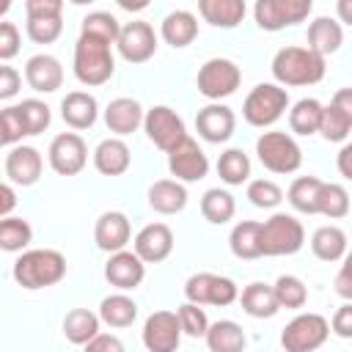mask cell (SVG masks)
Masks as SVG:
<instances>
[{"mask_svg":"<svg viewBox=\"0 0 352 352\" xmlns=\"http://www.w3.org/2000/svg\"><path fill=\"white\" fill-rule=\"evenodd\" d=\"M289 110V94L280 82H258L242 102V116L250 126H272Z\"/></svg>","mask_w":352,"mask_h":352,"instance_id":"277c9868","label":"cell"},{"mask_svg":"<svg viewBox=\"0 0 352 352\" xmlns=\"http://www.w3.org/2000/svg\"><path fill=\"white\" fill-rule=\"evenodd\" d=\"M228 248L236 258H245V261H253V258H261L264 256V248H261V223L256 220H239L231 234H228Z\"/></svg>","mask_w":352,"mask_h":352,"instance_id":"4316f807","label":"cell"},{"mask_svg":"<svg viewBox=\"0 0 352 352\" xmlns=\"http://www.w3.org/2000/svg\"><path fill=\"white\" fill-rule=\"evenodd\" d=\"M319 187H322V179H316V176H297L289 184V192H286L292 209L300 212V214H316Z\"/></svg>","mask_w":352,"mask_h":352,"instance_id":"836d02e7","label":"cell"},{"mask_svg":"<svg viewBox=\"0 0 352 352\" xmlns=\"http://www.w3.org/2000/svg\"><path fill=\"white\" fill-rule=\"evenodd\" d=\"M330 336V322L322 314L305 311L297 314L280 333V344L286 352H314L319 349Z\"/></svg>","mask_w":352,"mask_h":352,"instance_id":"ba28073f","label":"cell"},{"mask_svg":"<svg viewBox=\"0 0 352 352\" xmlns=\"http://www.w3.org/2000/svg\"><path fill=\"white\" fill-rule=\"evenodd\" d=\"M19 44H22L19 28H16L14 22L3 19V22H0V60H11V58L19 52Z\"/></svg>","mask_w":352,"mask_h":352,"instance_id":"f907efd6","label":"cell"},{"mask_svg":"<svg viewBox=\"0 0 352 352\" xmlns=\"http://www.w3.org/2000/svg\"><path fill=\"white\" fill-rule=\"evenodd\" d=\"M47 160L50 168L60 176H77L85 162H88V146L82 140V135L77 132H60L52 138L50 148H47Z\"/></svg>","mask_w":352,"mask_h":352,"instance_id":"30bf717a","label":"cell"},{"mask_svg":"<svg viewBox=\"0 0 352 352\" xmlns=\"http://www.w3.org/2000/svg\"><path fill=\"white\" fill-rule=\"evenodd\" d=\"M214 272H195L187 278L184 283V297L198 302V305H209V283H212Z\"/></svg>","mask_w":352,"mask_h":352,"instance_id":"681fc988","label":"cell"},{"mask_svg":"<svg viewBox=\"0 0 352 352\" xmlns=\"http://www.w3.org/2000/svg\"><path fill=\"white\" fill-rule=\"evenodd\" d=\"M99 316L107 327H129L138 319V302L118 289L116 294H107L99 302Z\"/></svg>","mask_w":352,"mask_h":352,"instance_id":"f546056e","label":"cell"},{"mask_svg":"<svg viewBox=\"0 0 352 352\" xmlns=\"http://www.w3.org/2000/svg\"><path fill=\"white\" fill-rule=\"evenodd\" d=\"M182 322L176 311H154L143 322V346L148 352H173L182 344Z\"/></svg>","mask_w":352,"mask_h":352,"instance_id":"4fadbf2b","label":"cell"},{"mask_svg":"<svg viewBox=\"0 0 352 352\" xmlns=\"http://www.w3.org/2000/svg\"><path fill=\"white\" fill-rule=\"evenodd\" d=\"M148 206L160 214H179L187 206V187L179 179H157L148 187Z\"/></svg>","mask_w":352,"mask_h":352,"instance_id":"cb8c5ba5","label":"cell"},{"mask_svg":"<svg viewBox=\"0 0 352 352\" xmlns=\"http://www.w3.org/2000/svg\"><path fill=\"white\" fill-rule=\"evenodd\" d=\"M341 261H344V264H341V270H338V275H336V280H333V289H336L338 297L352 300V250H346Z\"/></svg>","mask_w":352,"mask_h":352,"instance_id":"f5cc1de1","label":"cell"},{"mask_svg":"<svg viewBox=\"0 0 352 352\" xmlns=\"http://www.w3.org/2000/svg\"><path fill=\"white\" fill-rule=\"evenodd\" d=\"M204 341H206V346L212 352H239V349L248 346V336L234 319L212 322L206 336H204Z\"/></svg>","mask_w":352,"mask_h":352,"instance_id":"f1b7e54d","label":"cell"},{"mask_svg":"<svg viewBox=\"0 0 352 352\" xmlns=\"http://www.w3.org/2000/svg\"><path fill=\"white\" fill-rule=\"evenodd\" d=\"M14 280L22 286V289H47V286H55L63 280L66 275V258L60 250H52V248H33V250H22L19 258L14 261V270H11Z\"/></svg>","mask_w":352,"mask_h":352,"instance_id":"7a4b0ae2","label":"cell"},{"mask_svg":"<svg viewBox=\"0 0 352 352\" xmlns=\"http://www.w3.org/2000/svg\"><path fill=\"white\" fill-rule=\"evenodd\" d=\"M25 30L33 44H52L63 33V16H28Z\"/></svg>","mask_w":352,"mask_h":352,"instance_id":"b9f144b4","label":"cell"},{"mask_svg":"<svg viewBox=\"0 0 352 352\" xmlns=\"http://www.w3.org/2000/svg\"><path fill=\"white\" fill-rule=\"evenodd\" d=\"M168 170L173 179L190 184V182H201L209 173V157L204 154V148L198 146V140H192L190 135L184 140H179L170 151H168Z\"/></svg>","mask_w":352,"mask_h":352,"instance_id":"8fae6325","label":"cell"},{"mask_svg":"<svg viewBox=\"0 0 352 352\" xmlns=\"http://www.w3.org/2000/svg\"><path fill=\"white\" fill-rule=\"evenodd\" d=\"M132 239V226L124 212H102L94 226V242L104 253L124 250Z\"/></svg>","mask_w":352,"mask_h":352,"instance_id":"ac0fdd59","label":"cell"},{"mask_svg":"<svg viewBox=\"0 0 352 352\" xmlns=\"http://www.w3.org/2000/svg\"><path fill=\"white\" fill-rule=\"evenodd\" d=\"M143 132H146V138H148L157 148H162L165 154H168L179 140L187 138V129H184L182 116H179L173 107H168V104H154L151 110H146Z\"/></svg>","mask_w":352,"mask_h":352,"instance_id":"9c48e42d","label":"cell"},{"mask_svg":"<svg viewBox=\"0 0 352 352\" xmlns=\"http://www.w3.org/2000/svg\"><path fill=\"white\" fill-rule=\"evenodd\" d=\"M132 165V154L129 146L116 135V138H104L96 148H94V168L102 176H121L126 173Z\"/></svg>","mask_w":352,"mask_h":352,"instance_id":"7402d4cb","label":"cell"},{"mask_svg":"<svg viewBox=\"0 0 352 352\" xmlns=\"http://www.w3.org/2000/svg\"><path fill=\"white\" fill-rule=\"evenodd\" d=\"M113 44L96 38V36H85L80 33L77 44H74V77L88 85V88H96V85H104L113 72H116V58H113Z\"/></svg>","mask_w":352,"mask_h":352,"instance_id":"3957f363","label":"cell"},{"mask_svg":"<svg viewBox=\"0 0 352 352\" xmlns=\"http://www.w3.org/2000/svg\"><path fill=\"white\" fill-rule=\"evenodd\" d=\"M352 209V201H349V192L344 184H336V182H322L319 187V201H316V214H324L330 220H338L344 214H349Z\"/></svg>","mask_w":352,"mask_h":352,"instance_id":"e575fe53","label":"cell"},{"mask_svg":"<svg viewBox=\"0 0 352 352\" xmlns=\"http://www.w3.org/2000/svg\"><path fill=\"white\" fill-rule=\"evenodd\" d=\"M248 198L258 209H275L283 201V190L272 179H253L248 184Z\"/></svg>","mask_w":352,"mask_h":352,"instance_id":"7dc6e473","label":"cell"},{"mask_svg":"<svg viewBox=\"0 0 352 352\" xmlns=\"http://www.w3.org/2000/svg\"><path fill=\"white\" fill-rule=\"evenodd\" d=\"M33 242V226L25 217H0V248L6 253H22Z\"/></svg>","mask_w":352,"mask_h":352,"instance_id":"8d00e7d4","label":"cell"},{"mask_svg":"<svg viewBox=\"0 0 352 352\" xmlns=\"http://www.w3.org/2000/svg\"><path fill=\"white\" fill-rule=\"evenodd\" d=\"M242 82V69L231 60V58H209L195 77L198 94L206 96L209 102H220L231 94H236Z\"/></svg>","mask_w":352,"mask_h":352,"instance_id":"52a82bcc","label":"cell"},{"mask_svg":"<svg viewBox=\"0 0 352 352\" xmlns=\"http://www.w3.org/2000/svg\"><path fill=\"white\" fill-rule=\"evenodd\" d=\"M239 300V286L226 278V275H212V283H209V305H231Z\"/></svg>","mask_w":352,"mask_h":352,"instance_id":"c3c4849f","label":"cell"},{"mask_svg":"<svg viewBox=\"0 0 352 352\" xmlns=\"http://www.w3.org/2000/svg\"><path fill=\"white\" fill-rule=\"evenodd\" d=\"M336 14H338L341 25L352 28V0H336Z\"/></svg>","mask_w":352,"mask_h":352,"instance_id":"6125c7cd","label":"cell"},{"mask_svg":"<svg viewBox=\"0 0 352 352\" xmlns=\"http://www.w3.org/2000/svg\"><path fill=\"white\" fill-rule=\"evenodd\" d=\"M8 6H11V0H3V6H0V14H3V16L8 14Z\"/></svg>","mask_w":352,"mask_h":352,"instance_id":"e7e4bbea","label":"cell"},{"mask_svg":"<svg viewBox=\"0 0 352 352\" xmlns=\"http://www.w3.org/2000/svg\"><path fill=\"white\" fill-rule=\"evenodd\" d=\"M143 118H146V110L140 107L138 99L132 96H116L107 107H104V124L113 135L124 138V135H132L138 126H143Z\"/></svg>","mask_w":352,"mask_h":352,"instance_id":"ffe728a7","label":"cell"},{"mask_svg":"<svg viewBox=\"0 0 352 352\" xmlns=\"http://www.w3.org/2000/svg\"><path fill=\"white\" fill-rule=\"evenodd\" d=\"M272 286H275V294H278L280 308L300 311V308L308 302V286H305L297 275H280Z\"/></svg>","mask_w":352,"mask_h":352,"instance_id":"ab89813d","label":"cell"},{"mask_svg":"<svg viewBox=\"0 0 352 352\" xmlns=\"http://www.w3.org/2000/svg\"><path fill=\"white\" fill-rule=\"evenodd\" d=\"M344 44V28L338 19L333 16H316L311 25H308V47L322 52L324 58L338 52Z\"/></svg>","mask_w":352,"mask_h":352,"instance_id":"83f0119b","label":"cell"},{"mask_svg":"<svg viewBox=\"0 0 352 352\" xmlns=\"http://www.w3.org/2000/svg\"><path fill=\"white\" fill-rule=\"evenodd\" d=\"M99 324H102V316L88 311V308H72L66 316H63V336L77 344V346H85L96 333H99Z\"/></svg>","mask_w":352,"mask_h":352,"instance_id":"1f68e13d","label":"cell"},{"mask_svg":"<svg viewBox=\"0 0 352 352\" xmlns=\"http://www.w3.org/2000/svg\"><path fill=\"white\" fill-rule=\"evenodd\" d=\"M305 245V228L294 214L275 212L261 223V248L264 256H294Z\"/></svg>","mask_w":352,"mask_h":352,"instance_id":"8992f818","label":"cell"},{"mask_svg":"<svg viewBox=\"0 0 352 352\" xmlns=\"http://www.w3.org/2000/svg\"><path fill=\"white\" fill-rule=\"evenodd\" d=\"M25 82L36 91V94H52L63 85V66L55 55L50 52H38L33 58H28L25 63Z\"/></svg>","mask_w":352,"mask_h":352,"instance_id":"d6986e66","label":"cell"},{"mask_svg":"<svg viewBox=\"0 0 352 352\" xmlns=\"http://www.w3.org/2000/svg\"><path fill=\"white\" fill-rule=\"evenodd\" d=\"M272 77L280 85L300 88V85H316L322 82L327 63L324 55L311 47H280L272 55Z\"/></svg>","mask_w":352,"mask_h":352,"instance_id":"6da1fadb","label":"cell"},{"mask_svg":"<svg viewBox=\"0 0 352 352\" xmlns=\"http://www.w3.org/2000/svg\"><path fill=\"white\" fill-rule=\"evenodd\" d=\"M234 212H236V201H234V195H231L228 190L212 187V190L204 192V198H201V214H204L212 226L228 223V220L234 217Z\"/></svg>","mask_w":352,"mask_h":352,"instance_id":"d590c367","label":"cell"},{"mask_svg":"<svg viewBox=\"0 0 352 352\" xmlns=\"http://www.w3.org/2000/svg\"><path fill=\"white\" fill-rule=\"evenodd\" d=\"M16 107H19V113H22V121H25L28 135H41V132L50 126V121H52L50 104L41 102V99H22Z\"/></svg>","mask_w":352,"mask_h":352,"instance_id":"7bdbcfd3","label":"cell"},{"mask_svg":"<svg viewBox=\"0 0 352 352\" xmlns=\"http://www.w3.org/2000/svg\"><path fill=\"white\" fill-rule=\"evenodd\" d=\"M311 250L322 261H338V258H344V253L349 250V242H346L344 228H338V226H319L314 231V236H311Z\"/></svg>","mask_w":352,"mask_h":352,"instance_id":"4dcf8cb0","label":"cell"},{"mask_svg":"<svg viewBox=\"0 0 352 352\" xmlns=\"http://www.w3.org/2000/svg\"><path fill=\"white\" fill-rule=\"evenodd\" d=\"M330 330L338 338H352V300H346L341 308H336V314L330 319Z\"/></svg>","mask_w":352,"mask_h":352,"instance_id":"db71d44e","label":"cell"},{"mask_svg":"<svg viewBox=\"0 0 352 352\" xmlns=\"http://www.w3.org/2000/svg\"><path fill=\"white\" fill-rule=\"evenodd\" d=\"M99 116V102L88 91H72L60 102V118L72 129H91Z\"/></svg>","mask_w":352,"mask_h":352,"instance_id":"44dd1931","label":"cell"},{"mask_svg":"<svg viewBox=\"0 0 352 352\" xmlns=\"http://www.w3.org/2000/svg\"><path fill=\"white\" fill-rule=\"evenodd\" d=\"M349 132H352V121L330 102V104H324V110H322V124H319V135L324 138V140H330V143H344L346 138H349Z\"/></svg>","mask_w":352,"mask_h":352,"instance_id":"60d3db41","label":"cell"},{"mask_svg":"<svg viewBox=\"0 0 352 352\" xmlns=\"http://www.w3.org/2000/svg\"><path fill=\"white\" fill-rule=\"evenodd\" d=\"M195 129L206 143H226L236 129V116L223 102H209L195 116Z\"/></svg>","mask_w":352,"mask_h":352,"instance_id":"9a60e30c","label":"cell"},{"mask_svg":"<svg viewBox=\"0 0 352 352\" xmlns=\"http://www.w3.org/2000/svg\"><path fill=\"white\" fill-rule=\"evenodd\" d=\"M104 278L110 286H116L121 292H132L146 278V261L135 250H126V248L116 250V253H110V258L104 264Z\"/></svg>","mask_w":352,"mask_h":352,"instance_id":"5bb4252c","label":"cell"},{"mask_svg":"<svg viewBox=\"0 0 352 352\" xmlns=\"http://www.w3.org/2000/svg\"><path fill=\"white\" fill-rule=\"evenodd\" d=\"M132 250L146 261V264H160L173 253V231L165 223H148L143 226L135 239H132Z\"/></svg>","mask_w":352,"mask_h":352,"instance_id":"e0dca14e","label":"cell"},{"mask_svg":"<svg viewBox=\"0 0 352 352\" xmlns=\"http://www.w3.org/2000/svg\"><path fill=\"white\" fill-rule=\"evenodd\" d=\"M253 19H256V25H258L261 30H267V33H278V30L289 28V22H286V16H283L278 0H256V3H253Z\"/></svg>","mask_w":352,"mask_h":352,"instance_id":"f6af8a7d","label":"cell"},{"mask_svg":"<svg viewBox=\"0 0 352 352\" xmlns=\"http://www.w3.org/2000/svg\"><path fill=\"white\" fill-rule=\"evenodd\" d=\"M0 217H8L11 214V209L16 206V192H14V182H8L6 179V184L0 187Z\"/></svg>","mask_w":352,"mask_h":352,"instance_id":"91938a15","label":"cell"},{"mask_svg":"<svg viewBox=\"0 0 352 352\" xmlns=\"http://www.w3.org/2000/svg\"><path fill=\"white\" fill-rule=\"evenodd\" d=\"M336 168H338V173H341L346 182H352V140L341 146V151H338V157H336Z\"/></svg>","mask_w":352,"mask_h":352,"instance_id":"680465c9","label":"cell"},{"mask_svg":"<svg viewBox=\"0 0 352 352\" xmlns=\"http://www.w3.org/2000/svg\"><path fill=\"white\" fill-rule=\"evenodd\" d=\"M69 3H74V6H91V3H96V0H69Z\"/></svg>","mask_w":352,"mask_h":352,"instance_id":"03108f58","label":"cell"},{"mask_svg":"<svg viewBox=\"0 0 352 352\" xmlns=\"http://www.w3.org/2000/svg\"><path fill=\"white\" fill-rule=\"evenodd\" d=\"M283 16L289 25H297V22H305L311 8H314V0H278Z\"/></svg>","mask_w":352,"mask_h":352,"instance_id":"816d5d0a","label":"cell"},{"mask_svg":"<svg viewBox=\"0 0 352 352\" xmlns=\"http://www.w3.org/2000/svg\"><path fill=\"white\" fill-rule=\"evenodd\" d=\"M239 302H242V311L253 319H272L278 311H280V302H278V294H275V286H267V283H248L239 294Z\"/></svg>","mask_w":352,"mask_h":352,"instance_id":"d4e9b609","label":"cell"},{"mask_svg":"<svg viewBox=\"0 0 352 352\" xmlns=\"http://www.w3.org/2000/svg\"><path fill=\"white\" fill-rule=\"evenodd\" d=\"M44 170V157L38 148L33 146H11L6 154V179L19 184V187H30L41 179Z\"/></svg>","mask_w":352,"mask_h":352,"instance_id":"2e32d148","label":"cell"},{"mask_svg":"<svg viewBox=\"0 0 352 352\" xmlns=\"http://www.w3.org/2000/svg\"><path fill=\"white\" fill-rule=\"evenodd\" d=\"M28 16H63V0H25Z\"/></svg>","mask_w":352,"mask_h":352,"instance_id":"9f6ffc18","label":"cell"},{"mask_svg":"<svg viewBox=\"0 0 352 352\" xmlns=\"http://www.w3.org/2000/svg\"><path fill=\"white\" fill-rule=\"evenodd\" d=\"M217 176L228 187H236V184L248 182L250 179V157L242 148H226L217 157Z\"/></svg>","mask_w":352,"mask_h":352,"instance_id":"74e56055","label":"cell"},{"mask_svg":"<svg viewBox=\"0 0 352 352\" xmlns=\"http://www.w3.org/2000/svg\"><path fill=\"white\" fill-rule=\"evenodd\" d=\"M157 44H160V38H157L154 28L148 22H143V19L121 25V36L116 41L118 55L126 63H146V60H151L154 52H157Z\"/></svg>","mask_w":352,"mask_h":352,"instance_id":"7c38bea8","label":"cell"},{"mask_svg":"<svg viewBox=\"0 0 352 352\" xmlns=\"http://www.w3.org/2000/svg\"><path fill=\"white\" fill-rule=\"evenodd\" d=\"M22 138H28V129H25V121H22V113L16 104L11 107H3L0 113V143L3 146H16Z\"/></svg>","mask_w":352,"mask_h":352,"instance_id":"bcb514c9","label":"cell"},{"mask_svg":"<svg viewBox=\"0 0 352 352\" xmlns=\"http://www.w3.org/2000/svg\"><path fill=\"white\" fill-rule=\"evenodd\" d=\"M85 349H88V352H124V344H121V338H116V336L99 330V333L85 344Z\"/></svg>","mask_w":352,"mask_h":352,"instance_id":"6f0895ef","label":"cell"},{"mask_svg":"<svg viewBox=\"0 0 352 352\" xmlns=\"http://www.w3.org/2000/svg\"><path fill=\"white\" fill-rule=\"evenodd\" d=\"M124 11H129V14H140V11H146L148 6H151V0H116Z\"/></svg>","mask_w":352,"mask_h":352,"instance_id":"be15d7a7","label":"cell"},{"mask_svg":"<svg viewBox=\"0 0 352 352\" xmlns=\"http://www.w3.org/2000/svg\"><path fill=\"white\" fill-rule=\"evenodd\" d=\"M19 88H22V74H19L14 66L3 63V66H0V99L16 96Z\"/></svg>","mask_w":352,"mask_h":352,"instance_id":"11a10c76","label":"cell"},{"mask_svg":"<svg viewBox=\"0 0 352 352\" xmlns=\"http://www.w3.org/2000/svg\"><path fill=\"white\" fill-rule=\"evenodd\" d=\"M80 33L96 36V38H102V41H107V44H116L118 36H121V25H118V19H116L110 11H91V14L82 19Z\"/></svg>","mask_w":352,"mask_h":352,"instance_id":"f35d334b","label":"cell"},{"mask_svg":"<svg viewBox=\"0 0 352 352\" xmlns=\"http://www.w3.org/2000/svg\"><path fill=\"white\" fill-rule=\"evenodd\" d=\"M176 314H179V322H182L184 336H190V338H204V336H206V330H209L212 322L206 319V311H204L198 302L187 300V302H182V305L176 308Z\"/></svg>","mask_w":352,"mask_h":352,"instance_id":"ee69618b","label":"cell"},{"mask_svg":"<svg viewBox=\"0 0 352 352\" xmlns=\"http://www.w3.org/2000/svg\"><path fill=\"white\" fill-rule=\"evenodd\" d=\"M198 14L204 22H209L212 28H236L245 14L248 6L245 0H198Z\"/></svg>","mask_w":352,"mask_h":352,"instance_id":"484cf974","label":"cell"},{"mask_svg":"<svg viewBox=\"0 0 352 352\" xmlns=\"http://www.w3.org/2000/svg\"><path fill=\"white\" fill-rule=\"evenodd\" d=\"M349 121H352V88H338L336 94H333V99H330Z\"/></svg>","mask_w":352,"mask_h":352,"instance_id":"94428289","label":"cell"},{"mask_svg":"<svg viewBox=\"0 0 352 352\" xmlns=\"http://www.w3.org/2000/svg\"><path fill=\"white\" fill-rule=\"evenodd\" d=\"M256 154L270 173H280V176L294 173L302 165V148L289 132H264L256 140Z\"/></svg>","mask_w":352,"mask_h":352,"instance_id":"5b68a950","label":"cell"},{"mask_svg":"<svg viewBox=\"0 0 352 352\" xmlns=\"http://www.w3.org/2000/svg\"><path fill=\"white\" fill-rule=\"evenodd\" d=\"M322 110H324V104L319 102V99H314V96H305V99H300V102H294L292 104V110H289V126H292V132L294 135H316L319 132V124H322Z\"/></svg>","mask_w":352,"mask_h":352,"instance_id":"d6a6232c","label":"cell"},{"mask_svg":"<svg viewBox=\"0 0 352 352\" xmlns=\"http://www.w3.org/2000/svg\"><path fill=\"white\" fill-rule=\"evenodd\" d=\"M160 36L165 44H170L173 50H184L195 41L198 36V16L192 11H184V8H176L170 11L162 25H160Z\"/></svg>","mask_w":352,"mask_h":352,"instance_id":"603a6c76","label":"cell"}]
</instances>
